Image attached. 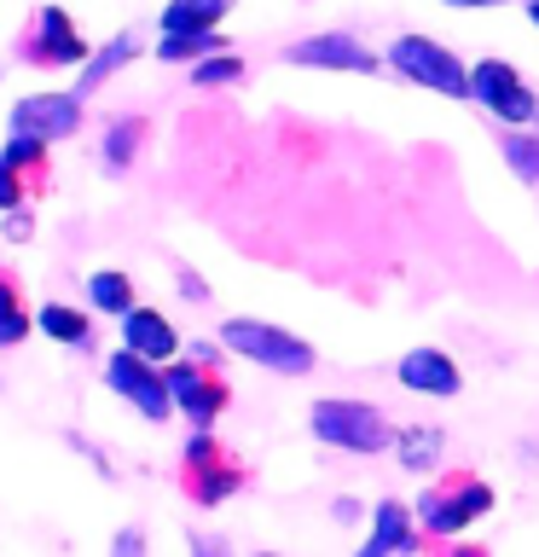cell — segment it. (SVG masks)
<instances>
[{"label":"cell","mask_w":539,"mask_h":557,"mask_svg":"<svg viewBox=\"0 0 539 557\" xmlns=\"http://www.w3.org/2000/svg\"><path fill=\"white\" fill-rule=\"evenodd\" d=\"M308 430L337 453H389L394 447V424L377 400H348V395H325L313 400Z\"/></svg>","instance_id":"obj_1"},{"label":"cell","mask_w":539,"mask_h":557,"mask_svg":"<svg viewBox=\"0 0 539 557\" xmlns=\"http://www.w3.org/2000/svg\"><path fill=\"white\" fill-rule=\"evenodd\" d=\"M412 511H417L424 540H459L469 522H481L487 511H493V482L469 476V470H452L447 482L424 487V499H417Z\"/></svg>","instance_id":"obj_2"},{"label":"cell","mask_w":539,"mask_h":557,"mask_svg":"<svg viewBox=\"0 0 539 557\" xmlns=\"http://www.w3.org/2000/svg\"><path fill=\"white\" fill-rule=\"evenodd\" d=\"M221 348L238 360H255L261 372H278V377H302L319 366L308 337H296L285 325H267V320H226L221 325Z\"/></svg>","instance_id":"obj_3"},{"label":"cell","mask_w":539,"mask_h":557,"mask_svg":"<svg viewBox=\"0 0 539 557\" xmlns=\"http://www.w3.org/2000/svg\"><path fill=\"white\" fill-rule=\"evenodd\" d=\"M383 64H389L394 76H406V82H417V87H429V94L469 99V64H464L452 47L435 41V35H394L389 52H383Z\"/></svg>","instance_id":"obj_4"},{"label":"cell","mask_w":539,"mask_h":557,"mask_svg":"<svg viewBox=\"0 0 539 557\" xmlns=\"http://www.w3.org/2000/svg\"><path fill=\"white\" fill-rule=\"evenodd\" d=\"M469 99H476L493 122H504V128H534L539 122V94L522 82V70L504 64V59L469 64Z\"/></svg>","instance_id":"obj_5"},{"label":"cell","mask_w":539,"mask_h":557,"mask_svg":"<svg viewBox=\"0 0 539 557\" xmlns=\"http://www.w3.org/2000/svg\"><path fill=\"white\" fill-rule=\"evenodd\" d=\"M104 383H111L128 407H139L146 424H168V412H180V407H174V389H168L163 366L139 360V355H128V348H116V355L104 360Z\"/></svg>","instance_id":"obj_6"},{"label":"cell","mask_w":539,"mask_h":557,"mask_svg":"<svg viewBox=\"0 0 539 557\" xmlns=\"http://www.w3.org/2000/svg\"><path fill=\"white\" fill-rule=\"evenodd\" d=\"M163 377H168V389H174L180 418H191V430H215V418L226 412V400H233L226 377L221 372H203L198 360H168Z\"/></svg>","instance_id":"obj_7"},{"label":"cell","mask_w":539,"mask_h":557,"mask_svg":"<svg viewBox=\"0 0 539 557\" xmlns=\"http://www.w3.org/2000/svg\"><path fill=\"white\" fill-rule=\"evenodd\" d=\"M24 59L41 64V70H82L87 59H93V47L82 41L76 17H70L64 7H41V17H35V35L24 41Z\"/></svg>","instance_id":"obj_8"},{"label":"cell","mask_w":539,"mask_h":557,"mask_svg":"<svg viewBox=\"0 0 539 557\" xmlns=\"http://www.w3.org/2000/svg\"><path fill=\"white\" fill-rule=\"evenodd\" d=\"M82 128V99L76 94H29L12 104V134H29V139H76Z\"/></svg>","instance_id":"obj_9"},{"label":"cell","mask_w":539,"mask_h":557,"mask_svg":"<svg viewBox=\"0 0 539 557\" xmlns=\"http://www.w3.org/2000/svg\"><path fill=\"white\" fill-rule=\"evenodd\" d=\"M285 59H290V64H308V70H348V76H372V70L383 64L372 47L354 41V35H342V29L308 35V41H296Z\"/></svg>","instance_id":"obj_10"},{"label":"cell","mask_w":539,"mask_h":557,"mask_svg":"<svg viewBox=\"0 0 539 557\" xmlns=\"http://www.w3.org/2000/svg\"><path fill=\"white\" fill-rule=\"evenodd\" d=\"M424 552V529H417V511L400 499L372 505V540L354 557H417Z\"/></svg>","instance_id":"obj_11"},{"label":"cell","mask_w":539,"mask_h":557,"mask_svg":"<svg viewBox=\"0 0 539 557\" xmlns=\"http://www.w3.org/2000/svg\"><path fill=\"white\" fill-rule=\"evenodd\" d=\"M394 377H400V389L435 395V400H447V395L464 389V372H459V360H452L447 348H406L400 366H394Z\"/></svg>","instance_id":"obj_12"},{"label":"cell","mask_w":539,"mask_h":557,"mask_svg":"<svg viewBox=\"0 0 539 557\" xmlns=\"http://www.w3.org/2000/svg\"><path fill=\"white\" fill-rule=\"evenodd\" d=\"M122 348L139 360H151V366H168L180 355V331H174L156 308H134V313H122Z\"/></svg>","instance_id":"obj_13"},{"label":"cell","mask_w":539,"mask_h":557,"mask_svg":"<svg viewBox=\"0 0 539 557\" xmlns=\"http://www.w3.org/2000/svg\"><path fill=\"white\" fill-rule=\"evenodd\" d=\"M186 499L203 505V511H215V505H226L243 487V465H233V453H221V459L209 465H186Z\"/></svg>","instance_id":"obj_14"},{"label":"cell","mask_w":539,"mask_h":557,"mask_svg":"<svg viewBox=\"0 0 539 557\" xmlns=\"http://www.w3.org/2000/svg\"><path fill=\"white\" fill-rule=\"evenodd\" d=\"M146 134H151L146 116H111L104 122V139H99V169L104 174H128L139 146H146Z\"/></svg>","instance_id":"obj_15"},{"label":"cell","mask_w":539,"mask_h":557,"mask_svg":"<svg viewBox=\"0 0 539 557\" xmlns=\"http://www.w3.org/2000/svg\"><path fill=\"white\" fill-rule=\"evenodd\" d=\"M134 52H139V41H134L128 29H122V35H111V41H104V47H93V59H87V64L76 70V87H70V94H76V99L99 94V87L111 82L116 70H128V64H134Z\"/></svg>","instance_id":"obj_16"},{"label":"cell","mask_w":539,"mask_h":557,"mask_svg":"<svg viewBox=\"0 0 539 557\" xmlns=\"http://www.w3.org/2000/svg\"><path fill=\"white\" fill-rule=\"evenodd\" d=\"M389 453L400 459V470H435L447 459V430L441 424H400Z\"/></svg>","instance_id":"obj_17"},{"label":"cell","mask_w":539,"mask_h":557,"mask_svg":"<svg viewBox=\"0 0 539 557\" xmlns=\"http://www.w3.org/2000/svg\"><path fill=\"white\" fill-rule=\"evenodd\" d=\"M233 12V0H168L163 7V35H198L221 29V17Z\"/></svg>","instance_id":"obj_18"},{"label":"cell","mask_w":539,"mask_h":557,"mask_svg":"<svg viewBox=\"0 0 539 557\" xmlns=\"http://www.w3.org/2000/svg\"><path fill=\"white\" fill-rule=\"evenodd\" d=\"M35 331H47V337L64 343V348H93V325H87V313H76L70 302H41L35 308Z\"/></svg>","instance_id":"obj_19"},{"label":"cell","mask_w":539,"mask_h":557,"mask_svg":"<svg viewBox=\"0 0 539 557\" xmlns=\"http://www.w3.org/2000/svg\"><path fill=\"white\" fill-rule=\"evenodd\" d=\"M233 41H226L221 29H198V35H163L151 52L163 64H203V59H215V52H226Z\"/></svg>","instance_id":"obj_20"},{"label":"cell","mask_w":539,"mask_h":557,"mask_svg":"<svg viewBox=\"0 0 539 557\" xmlns=\"http://www.w3.org/2000/svg\"><path fill=\"white\" fill-rule=\"evenodd\" d=\"M87 302H93L99 313H111V320H122V313H134V278L116 273V268H99L93 278H87Z\"/></svg>","instance_id":"obj_21"},{"label":"cell","mask_w":539,"mask_h":557,"mask_svg":"<svg viewBox=\"0 0 539 557\" xmlns=\"http://www.w3.org/2000/svg\"><path fill=\"white\" fill-rule=\"evenodd\" d=\"M499 151H504V163H511V174L522 186H539V134L534 128H504Z\"/></svg>","instance_id":"obj_22"},{"label":"cell","mask_w":539,"mask_h":557,"mask_svg":"<svg viewBox=\"0 0 539 557\" xmlns=\"http://www.w3.org/2000/svg\"><path fill=\"white\" fill-rule=\"evenodd\" d=\"M29 308L17 302V278L12 273H0V348H17L29 337Z\"/></svg>","instance_id":"obj_23"},{"label":"cell","mask_w":539,"mask_h":557,"mask_svg":"<svg viewBox=\"0 0 539 557\" xmlns=\"http://www.w3.org/2000/svg\"><path fill=\"white\" fill-rule=\"evenodd\" d=\"M0 163H12L24 181H41L47 174V139H29V134H7L0 146Z\"/></svg>","instance_id":"obj_24"},{"label":"cell","mask_w":539,"mask_h":557,"mask_svg":"<svg viewBox=\"0 0 539 557\" xmlns=\"http://www.w3.org/2000/svg\"><path fill=\"white\" fill-rule=\"evenodd\" d=\"M191 82H198V87H238L243 82V59H238V52H215V59L191 64Z\"/></svg>","instance_id":"obj_25"},{"label":"cell","mask_w":539,"mask_h":557,"mask_svg":"<svg viewBox=\"0 0 539 557\" xmlns=\"http://www.w3.org/2000/svg\"><path fill=\"white\" fill-rule=\"evenodd\" d=\"M221 453H226V447L215 442V430H191L180 459H186V465H209V459H221ZM186 465H180V470H186Z\"/></svg>","instance_id":"obj_26"},{"label":"cell","mask_w":539,"mask_h":557,"mask_svg":"<svg viewBox=\"0 0 539 557\" xmlns=\"http://www.w3.org/2000/svg\"><path fill=\"white\" fill-rule=\"evenodd\" d=\"M29 181H24V174H17L12 163H0V215H7V209H17V203H24L29 198Z\"/></svg>","instance_id":"obj_27"},{"label":"cell","mask_w":539,"mask_h":557,"mask_svg":"<svg viewBox=\"0 0 539 557\" xmlns=\"http://www.w3.org/2000/svg\"><path fill=\"white\" fill-rule=\"evenodd\" d=\"M111 557H146V529H139V522H128V529H116V540H111Z\"/></svg>","instance_id":"obj_28"},{"label":"cell","mask_w":539,"mask_h":557,"mask_svg":"<svg viewBox=\"0 0 539 557\" xmlns=\"http://www.w3.org/2000/svg\"><path fill=\"white\" fill-rule=\"evenodd\" d=\"M7 238H12V244H29V238H35V215H29L24 203L7 209Z\"/></svg>","instance_id":"obj_29"},{"label":"cell","mask_w":539,"mask_h":557,"mask_svg":"<svg viewBox=\"0 0 539 557\" xmlns=\"http://www.w3.org/2000/svg\"><path fill=\"white\" fill-rule=\"evenodd\" d=\"M180 296H186V302H203V296H209V285H203V278L191 273V268H180Z\"/></svg>","instance_id":"obj_30"},{"label":"cell","mask_w":539,"mask_h":557,"mask_svg":"<svg viewBox=\"0 0 539 557\" xmlns=\"http://www.w3.org/2000/svg\"><path fill=\"white\" fill-rule=\"evenodd\" d=\"M186 360H198L203 372H209V366H221V348H215V343H191V355H186Z\"/></svg>","instance_id":"obj_31"},{"label":"cell","mask_w":539,"mask_h":557,"mask_svg":"<svg viewBox=\"0 0 539 557\" xmlns=\"http://www.w3.org/2000/svg\"><path fill=\"white\" fill-rule=\"evenodd\" d=\"M330 517H337V522H360L365 511H360V499H337V505H330Z\"/></svg>","instance_id":"obj_32"},{"label":"cell","mask_w":539,"mask_h":557,"mask_svg":"<svg viewBox=\"0 0 539 557\" xmlns=\"http://www.w3.org/2000/svg\"><path fill=\"white\" fill-rule=\"evenodd\" d=\"M447 7H459V12H476V7H504V0H447Z\"/></svg>","instance_id":"obj_33"},{"label":"cell","mask_w":539,"mask_h":557,"mask_svg":"<svg viewBox=\"0 0 539 557\" xmlns=\"http://www.w3.org/2000/svg\"><path fill=\"white\" fill-rule=\"evenodd\" d=\"M447 557H487V552H481V546H452Z\"/></svg>","instance_id":"obj_34"},{"label":"cell","mask_w":539,"mask_h":557,"mask_svg":"<svg viewBox=\"0 0 539 557\" xmlns=\"http://www.w3.org/2000/svg\"><path fill=\"white\" fill-rule=\"evenodd\" d=\"M522 12H528V24L539 29V0H522Z\"/></svg>","instance_id":"obj_35"},{"label":"cell","mask_w":539,"mask_h":557,"mask_svg":"<svg viewBox=\"0 0 539 557\" xmlns=\"http://www.w3.org/2000/svg\"><path fill=\"white\" fill-rule=\"evenodd\" d=\"M191 552H198V557H209V546H203V540H191ZM255 557H278V552H255Z\"/></svg>","instance_id":"obj_36"}]
</instances>
